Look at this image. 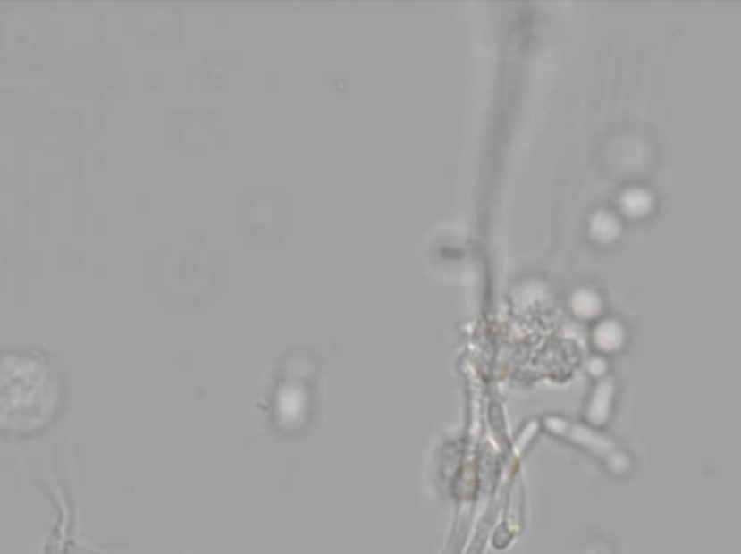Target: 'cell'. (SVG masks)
<instances>
[{
  "label": "cell",
  "instance_id": "cell-1",
  "mask_svg": "<svg viewBox=\"0 0 741 554\" xmlns=\"http://www.w3.org/2000/svg\"><path fill=\"white\" fill-rule=\"evenodd\" d=\"M546 424H549V429H553L557 435H564V438H568L572 442L584 446L590 453H594L596 457H601L613 474H627V472L631 470V459H628V455L622 449H618L611 440H607L605 435L561 418H551Z\"/></svg>",
  "mask_w": 741,
  "mask_h": 554
},
{
  "label": "cell",
  "instance_id": "cell-2",
  "mask_svg": "<svg viewBox=\"0 0 741 554\" xmlns=\"http://www.w3.org/2000/svg\"><path fill=\"white\" fill-rule=\"evenodd\" d=\"M618 206H620L622 214L628 219H646L655 213L657 199L651 189L628 187L618 197Z\"/></svg>",
  "mask_w": 741,
  "mask_h": 554
},
{
  "label": "cell",
  "instance_id": "cell-3",
  "mask_svg": "<svg viewBox=\"0 0 741 554\" xmlns=\"http://www.w3.org/2000/svg\"><path fill=\"white\" fill-rule=\"evenodd\" d=\"M622 223L618 214L611 210H596L590 217V236L601 245H611L613 240L620 239Z\"/></svg>",
  "mask_w": 741,
  "mask_h": 554
},
{
  "label": "cell",
  "instance_id": "cell-4",
  "mask_svg": "<svg viewBox=\"0 0 741 554\" xmlns=\"http://www.w3.org/2000/svg\"><path fill=\"white\" fill-rule=\"evenodd\" d=\"M613 392H616V386H613L611 379H601L594 394H592L590 405H587V418H590V423L605 424L607 420H610Z\"/></svg>",
  "mask_w": 741,
  "mask_h": 554
},
{
  "label": "cell",
  "instance_id": "cell-5",
  "mask_svg": "<svg viewBox=\"0 0 741 554\" xmlns=\"http://www.w3.org/2000/svg\"><path fill=\"white\" fill-rule=\"evenodd\" d=\"M627 330L620 321L605 319L594 327V345L605 353H616L625 347Z\"/></svg>",
  "mask_w": 741,
  "mask_h": 554
},
{
  "label": "cell",
  "instance_id": "cell-6",
  "mask_svg": "<svg viewBox=\"0 0 741 554\" xmlns=\"http://www.w3.org/2000/svg\"><path fill=\"white\" fill-rule=\"evenodd\" d=\"M570 307L581 319H596L602 310V299L594 289H577L570 297Z\"/></svg>",
  "mask_w": 741,
  "mask_h": 554
},
{
  "label": "cell",
  "instance_id": "cell-7",
  "mask_svg": "<svg viewBox=\"0 0 741 554\" xmlns=\"http://www.w3.org/2000/svg\"><path fill=\"white\" fill-rule=\"evenodd\" d=\"M590 373L596 374V377H602V374L607 373V362L602 360V357H594V360H590Z\"/></svg>",
  "mask_w": 741,
  "mask_h": 554
}]
</instances>
